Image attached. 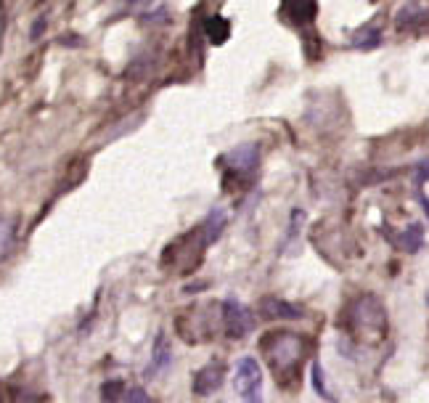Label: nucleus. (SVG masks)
I'll use <instances>...</instances> for the list:
<instances>
[{
  "label": "nucleus",
  "instance_id": "obj_1",
  "mask_svg": "<svg viewBox=\"0 0 429 403\" xmlns=\"http://www.w3.org/2000/svg\"><path fill=\"white\" fill-rule=\"evenodd\" d=\"M308 337L294 332H268L260 340V353L273 372L276 382L281 387L294 390L297 382L302 380V363H305V353H308Z\"/></svg>",
  "mask_w": 429,
  "mask_h": 403
},
{
  "label": "nucleus",
  "instance_id": "obj_12",
  "mask_svg": "<svg viewBox=\"0 0 429 403\" xmlns=\"http://www.w3.org/2000/svg\"><path fill=\"white\" fill-rule=\"evenodd\" d=\"M204 35L212 45H223V43L230 38V24L223 16H210L204 21Z\"/></svg>",
  "mask_w": 429,
  "mask_h": 403
},
{
  "label": "nucleus",
  "instance_id": "obj_18",
  "mask_svg": "<svg viewBox=\"0 0 429 403\" xmlns=\"http://www.w3.org/2000/svg\"><path fill=\"white\" fill-rule=\"evenodd\" d=\"M313 387L318 390V395L326 398V387H323V382H321V366L318 363H313Z\"/></svg>",
  "mask_w": 429,
  "mask_h": 403
},
{
  "label": "nucleus",
  "instance_id": "obj_20",
  "mask_svg": "<svg viewBox=\"0 0 429 403\" xmlns=\"http://www.w3.org/2000/svg\"><path fill=\"white\" fill-rule=\"evenodd\" d=\"M0 403H3V395H0Z\"/></svg>",
  "mask_w": 429,
  "mask_h": 403
},
{
  "label": "nucleus",
  "instance_id": "obj_5",
  "mask_svg": "<svg viewBox=\"0 0 429 403\" xmlns=\"http://www.w3.org/2000/svg\"><path fill=\"white\" fill-rule=\"evenodd\" d=\"M236 390L247 403H262V369L252 355L236 363Z\"/></svg>",
  "mask_w": 429,
  "mask_h": 403
},
{
  "label": "nucleus",
  "instance_id": "obj_14",
  "mask_svg": "<svg viewBox=\"0 0 429 403\" xmlns=\"http://www.w3.org/2000/svg\"><path fill=\"white\" fill-rule=\"evenodd\" d=\"M125 395V382L122 380H109L101 385V401L104 403H122Z\"/></svg>",
  "mask_w": 429,
  "mask_h": 403
},
{
  "label": "nucleus",
  "instance_id": "obj_17",
  "mask_svg": "<svg viewBox=\"0 0 429 403\" xmlns=\"http://www.w3.org/2000/svg\"><path fill=\"white\" fill-rule=\"evenodd\" d=\"M122 403H151V395L138 385V387H130L128 395H125V401H122Z\"/></svg>",
  "mask_w": 429,
  "mask_h": 403
},
{
  "label": "nucleus",
  "instance_id": "obj_19",
  "mask_svg": "<svg viewBox=\"0 0 429 403\" xmlns=\"http://www.w3.org/2000/svg\"><path fill=\"white\" fill-rule=\"evenodd\" d=\"M427 305H429V292H427Z\"/></svg>",
  "mask_w": 429,
  "mask_h": 403
},
{
  "label": "nucleus",
  "instance_id": "obj_16",
  "mask_svg": "<svg viewBox=\"0 0 429 403\" xmlns=\"http://www.w3.org/2000/svg\"><path fill=\"white\" fill-rule=\"evenodd\" d=\"M13 247V221H0V258H6Z\"/></svg>",
  "mask_w": 429,
  "mask_h": 403
},
{
  "label": "nucleus",
  "instance_id": "obj_3",
  "mask_svg": "<svg viewBox=\"0 0 429 403\" xmlns=\"http://www.w3.org/2000/svg\"><path fill=\"white\" fill-rule=\"evenodd\" d=\"M207 311H210V305H194V308H189V311H183L175 319V329H178V334L186 340V343H210L212 337H215V332L218 329H223V321L218 319H210L207 316Z\"/></svg>",
  "mask_w": 429,
  "mask_h": 403
},
{
  "label": "nucleus",
  "instance_id": "obj_8",
  "mask_svg": "<svg viewBox=\"0 0 429 403\" xmlns=\"http://www.w3.org/2000/svg\"><path fill=\"white\" fill-rule=\"evenodd\" d=\"M257 311L265 321H297L305 313L300 305H294L289 300H281V297H262Z\"/></svg>",
  "mask_w": 429,
  "mask_h": 403
},
{
  "label": "nucleus",
  "instance_id": "obj_6",
  "mask_svg": "<svg viewBox=\"0 0 429 403\" xmlns=\"http://www.w3.org/2000/svg\"><path fill=\"white\" fill-rule=\"evenodd\" d=\"M220 162L228 167V172H236V175H252L260 165V149L255 146V143H244V146L230 149Z\"/></svg>",
  "mask_w": 429,
  "mask_h": 403
},
{
  "label": "nucleus",
  "instance_id": "obj_2",
  "mask_svg": "<svg viewBox=\"0 0 429 403\" xmlns=\"http://www.w3.org/2000/svg\"><path fill=\"white\" fill-rule=\"evenodd\" d=\"M347 329L358 343H379L387 334V311L374 294H360L347 305Z\"/></svg>",
  "mask_w": 429,
  "mask_h": 403
},
{
  "label": "nucleus",
  "instance_id": "obj_13",
  "mask_svg": "<svg viewBox=\"0 0 429 403\" xmlns=\"http://www.w3.org/2000/svg\"><path fill=\"white\" fill-rule=\"evenodd\" d=\"M223 228H225V212L223 210H215L207 215V221L201 223V231H204V236H207V242H218L220 233H223Z\"/></svg>",
  "mask_w": 429,
  "mask_h": 403
},
{
  "label": "nucleus",
  "instance_id": "obj_4",
  "mask_svg": "<svg viewBox=\"0 0 429 403\" xmlns=\"http://www.w3.org/2000/svg\"><path fill=\"white\" fill-rule=\"evenodd\" d=\"M220 321H223V334L228 340H244L247 334L255 329V316L247 305H241L239 300H223L220 305Z\"/></svg>",
  "mask_w": 429,
  "mask_h": 403
},
{
  "label": "nucleus",
  "instance_id": "obj_10",
  "mask_svg": "<svg viewBox=\"0 0 429 403\" xmlns=\"http://www.w3.org/2000/svg\"><path fill=\"white\" fill-rule=\"evenodd\" d=\"M392 239V244L398 247L400 252H419L421 250V244H424V228H421L419 223H411L408 228H403L400 233H392L389 236Z\"/></svg>",
  "mask_w": 429,
  "mask_h": 403
},
{
  "label": "nucleus",
  "instance_id": "obj_11",
  "mask_svg": "<svg viewBox=\"0 0 429 403\" xmlns=\"http://www.w3.org/2000/svg\"><path fill=\"white\" fill-rule=\"evenodd\" d=\"M172 363V348H170V340H167V334L160 332L157 334V340H154V353H151V374H162L167 372Z\"/></svg>",
  "mask_w": 429,
  "mask_h": 403
},
{
  "label": "nucleus",
  "instance_id": "obj_15",
  "mask_svg": "<svg viewBox=\"0 0 429 403\" xmlns=\"http://www.w3.org/2000/svg\"><path fill=\"white\" fill-rule=\"evenodd\" d=\"M381 43V32L377 30V27H371V30H363L358 35V38H355V40H352V45H355V48H377V45H379Z\"/></svg>",
  "mask_w": 429,
  "mask_h": 403
},
{
  "label": "nucleus",
  "instance_id": "obj_7",
  "mask_svg": "<svg viewBox=\"0 0 429 403\" xmlns=\"http://www.w3.org/2000/svg\"><path fill=\"white\" fill-rule=\"evenodd\" d=\"M223 380H225V363L210 361L194 374V393L199 398H210V395H215L220 390Z\"/></svg>",
  "mask_w": 429,
  "mask_h": 403
},
{
  "label": "nucleus",
  "instance_id": "obj_9",
  "mask_svg": "<svg viewBox=\"0 0 429 403\" xmlns=\"http://www.w3.org/2000/svg\"><path fill=\"white\" fill-rule=\"evenodd\" d=\"M316 0H284V13L291 24H310L316 19Z\"/></svg>",
  "mask_w": 429,
  "mask_h": 403
}]
</instances>
